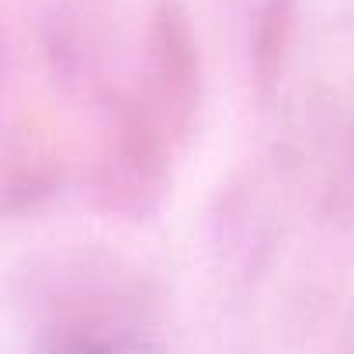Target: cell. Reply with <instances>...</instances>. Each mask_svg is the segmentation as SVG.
Listing matches in <instances>:
<instances>
[{"label":"cell","instance_id":"2","mask_svg":"<svg viewBox=\"0 0 354 354\" xmlns=\"http://www.w3.org/2000/svg\"><path fill=\"white\" fill-rule=\"evenodd\" d=\"M39 354H160V347L136 330L104 326L101 319L77 316L56 323L39 344Z\"/></svg>","mask_w":354,"mask_h":354},{"label":"cell","instance_id":"3","mask_svg":"<svg viewBox=\"0 0 354 354\" xmlns=\"http://www.w3.org/2000/svg\"><path fill=\"white\" fill-rule=\"evenodd\" d=\"M292 4L295 0H268L261 15V32H257V73L261 80H271L281 59V49L288 42L292 28Z\"/></svg>","mask_w":354,"mask_h":354},{"label":"cell","instance_id":"1","mask_svg":"<svg viewBox=\"0 0 354 354\" xmlns=\"http://www.w3.org/2000/svg\"><path fill=\"white\" fill-rule=\"evenodd\" d=\"M202 97V66L192 25L181 8L163 4L153 15L146 66L136 91L122 101L111 153L104 160V192L115 205H146L181 149Z\"/></svg>","mask_w":354,"mask_h":354}]
</instances>
